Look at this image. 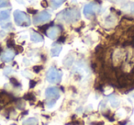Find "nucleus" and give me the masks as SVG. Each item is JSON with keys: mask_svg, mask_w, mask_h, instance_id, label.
I'll return each mask as SVG.
<instances>
[{"mask_svg": "<svg viewBox=\"0 0 134 125\" xmlns=\"http://www.w3.org/2000/svg\"><path fill=\"white\" fill-rule=\"evenodd\" d=\"M80 16V11L77 8H66L58 14L57 19L68 23V24H71V23L76 22L77 20H79Z\"/></svg>", "mask_w": 134, "mask_h": 125, "instance_id": "nucleus-1", "label": "nucleus"}, {"mask_svg": "<svg viewBox=\"0 0 134 125\" xmlns=\"http://www.w3.org/2000/svg\"><path fill=\"white\" fill-rule=\"evenodd\" d=\"M14 20L18 26L20 27H28L30 25V18L27 15L25 12L20 10H16L13 14Z\"/></svg>", "mask_w": 134, "mask_h": 125, "instance_id": "nucleus-2", "label": "nucleus"}, {"mask_svg": "<svg viewBox=\"0 0 134 125\" xmlns=\"http://www.w3.org/2000/svg\"><path fill=\"white\" fill-rule=\"evenodd\" d=\"M46 79L51 84H56L59 83L62 79V74L55 67H51L46 73Z\"/></svg>", "mask_w": 134, "mask_h": 125, "instance_id": "nucleus-3", "label": "nucleus"}, {"mask_svg": "<svg viewBox=\"0 0 134 125\" xmlns=\"http://www.w3.org/2000/svg\"><path fill=\"white\" fill-rule=\"evenodd\" d=\"M52 19V15L48 11H41L35 15L33 18V23L34 24H41V23L48 22Z\"/></svg>", "mask_w": 134, "mask_h": 125, "instance_id": "nucleus-4", "label": "nucleus"}, {"mask_svg": "<svg viewBox=\"0 0 134 125\" xmlns=\"http://www.w3.org/2000/svg\"><path fill=\"white\" fill-rule=\"evenodd\" d=\"M99 10V8L96 3H88L84 7L83 13L86 18H89L91 16H94L97 14V12Z\"/></svg>", "mask_w": 134, "mask_h": 125, "instance_id": "nucleus-5", "label": "nucleus"}, {"mask_svg": "<svg viewBox=\"0 0 134 125\" xmlns=\"http://www.w3.org/2000/svg\"><path fill=\"white\" fill-rule=\"evenodd\" d=\"M45 97L47 99H50V100H56L60 97V90L54 86L48 88L45 90Z\"/></svg>", "mask_w": 134, "mask_h": 125, "instance_id": "nucleus-6", "label": "nucleus"}, {"mask_svg": "<svg viewBox=\"0 0 134 125\" xmlns=\"http://www.w3.org/2000/svg\"><path fill=\"white\" fill-rule=\"evenodd\" d=\"M59 33H60V28L57 26L50 27V28L47 30V32H46L47 36L52 40H55L56 38L58 37Z\"/></svg>", "mask_w": 134, "mask_h": 125, "instance_id": "nucleus-7", "label": "nucleus"}, {"mask_svg": "<svg viewBox=\"0 0 134 125\" xmlns=\"http://www.w3.org/2000/svg\"><path fill=\"white\" fill-rule=\"evenodd\" d=\"M15 57V52L12 50H7L1 55V60L3 62H11Z\"/></svg>", "mask_w": 134, "mask_h": 125, "instance_id": "nucleus-8", "label": "nucleus"}, {"mask_svg": "<svg viewBox=\"0 0 134 125\" xmlns=\"http://www.w3.org/2000/svg\"><path fill=\"white\" fill-rule=\"evenodd\" d=\"M75 63V55L74 54H68V55L65 57V59L63 60V66L65 67H71Z\"/></svg>", "mask_w": 134, "mask_h": 125, "instance_id": "nucleus-9", "label": "nucleus"}, {"mask_svg": "<svg viewBox=\"0 0 134 125\" xmlns=\"http://www.w3.org/2000/svg\"><path fill=\"white\" fill-rule=\"evenodd\" d=\"M108 102H109L110 106L113 108H119V104H120V100L118 97L116 96H110L109 99H108Z\"/></svg>", "mask_w": 134, "mask_h": 125, "instance_id": "nucleus-10", "label": "nucleus"}, {"mask_svg": "<svg viewBox=\"0 0 134 125\" xmlns=\"http://www.w3.org/2000/svg\"><path fill=\"white\" fill-rule=\"evenodd\" d=\"M30 39L31 41H33V42H42L43 41V38L42 36L41 35V34L37 33V32H31L30 35Z\"/></svg>", "mask_w": 134, "mask_h": 125, "instance_id": "nucleus-11", "label": "nucleus"}, {"mask_svg": "<svg viewBox=\"0 0 134 125\" xmlns=\"http://www.w3.org/2000/svg\"><path fill=\"white\" fill-rule=\"evenodd\" d=\"M123 10L127 12H130V13L133 14L134 15V2H128L126 4H124L122 7H121Z\"/></svg>", "mask_w": 134, "mask_h": 125, "instance_id": "nucleus-12", "label": "nucleus"}, {"mask_svg": "<svg viewBox=\"0 0 134 125\" xmlns=\"http://www.w3.org/2000/svg\"><path fill=\"white\" fill-rule=\"evenodd\" d=\"M62 49H63V47H62L61 45H55V46L52 47V50H51V54H52V57H57V56H59L62 52Z\"/></svg>", "mask_w": 134, "mask_h": 125, "instance_id": "nucleus-13", "label": "nucleus"}, {"mask_svg": "<svg viewBox=\"0 0 134 125\" xmlns=\"http://www.w3.org/2000/svg\"><path fill=\"white\" fill-rule=\"evenodd\" d=\"M38 124V119L34 117L29 118V119L23 121L22 125H37Z\"/></svg>", "mask_w": 134, "mask_h": 125, "instance_id": "nucleus-14", "label": "nucleus"}, {"mask_svg": "<svg viewBox=\"0 0 134 125\" xmlns=\"http://www.w3.org/2000/svg\"><path fill=\"white\" fill-rule=\"evenodd\" d=\"M9 19V11L8 10H2L0 11V22L7 20Z\"/></svg>", "mask_w": 134, "mask_h": 125, "instance_id": "nucleus-15", "label": "nucleus"}, {"mask_svg": "<svg viewBox=\"0 0 134 125\" xmlns=\"http://www.w3.org/2000/svg\"><path fill=\"white\" fill-rule=\"evenodd\" d=\"M51 1H52V8H53L54 9H56V8H60L66 0H51Z\"/></svg>", "mask_w": 134, "mask_h": 125, "instance_id": "nucleus-16", "label": "nucleus"}, {"mask_svg": "<svg viewBox=\"0 0 134 125\" xmlns=\"http://www.w3.org/2000/svg\"><path fill=\"white\" fill-rule=\"evenodd\" d=\"M115 22H116V18L113 15H109L106 19V24L108 26H113Z\"/></svg>", "mask_w": 134, "mask_h": 125, "instance_id": "nucleus-17", "label": "nucleus"}, {"mask_svg": "<svg viewBox=\"0 0 134 125\" xmlns=\"http://www.w3.org/2000/svg\"><path fill=\"white\" fill-rule=\"evenodd\" d=\"M116 115H117V117L119 118V119H124V118H126V116H127V112L124 108H119V110L117 111V114H116Z\"/></svg>", "mask_w": 134, "mask_h": 125, "instance_id": "nucleus-18", "label": "nucleus"}, {"mask_svg": "<svg viewBox=\"0 0 134 125\" xmlns=\"http://www.w3.org/2000/svg\"><path fill=\"white\" fill-rule=\"evenodd\" d=\"M9 6H10V4L8 0H0V8H8Z\"/></svg>", "mask_w": 134, "mask_h": 125, "instance_id": "nucleus-19", "label": "nucleus"}, {"mask_svg": "<svg viewBox=\"0 0 134 125\" xmlns=\"http://www.w3.org/2000/svg\"><path fill=\"white\" fill-rule=\"evenodd\" d=\"M0 25H1V27H2L3 29H5V30H8V29L12 28L11 26V23L10 22H3V21H1L0 22Z\"/></svg>", "mask_w": 134, "mask_h": 125, "instance_id": "nucleus-20", "label": "nucleus"}, {"mask_svg": "<svg viewBox=\"0 0 134 125\" xmlns=\"http://www.w3.org/2000/svg\"><path fill=\"white\" fill-rule=\"evenodd\" d=\"M11 73H12V68L11 67H6V68H5V70H4L5 75H10Z\"/></svg>", "mask_w": 134, "mask_h": 125, "instance_id": "nucleus-21", "label": "nucleus"}, {"mask_svg": "<svg viewBox=\"0 0 134 125\" xmlns=\"http://www.w3.org/2000/svg\"><path fill=\"white\" fill-rule=\"evenodd\" d=\"M22 75H24V77H31V75H30V73L29 71H23Z\"/></svg>", "mask_w": 134, "mask_h": 125, "instance_id": "nucleus-22", "label": "nucleus"}, {"mask_svg": "<svg viewBox=\"0 0 134 125\" xmlns=\"http://www.w3.org/2000/svg\"><path fill=\"white\" fill-rule=\"evenodd\" d=\"M41 4V6H42L43 8H46V7H48V3H47V0H42Z\"/></svg>", "mask_w": 134, "mask_h": 125, "instance_id": "nucleus-23", "label": "nucleus"}, {"mask_svg": "<svg viewBox=\"0 0 134 125\" xmlns=\"http://www.w3.org/2000/svg\"><path fill=\"white\" fill-rule=\"evenodd\" d=\"M28 11L29 13H31V14H36L38 12L36 9H32V8H28Z\"/></svg>", "mask_w": 134, "mask_h": 125, "instance_id": "nucleus-24", "label": "nucleus"}, {"mask_svg": "<svg viewBox=\"0 0 134 125\" xmlns=\"http://www.w3.org/2000/svg\"><path fill=\"white\" fill-rule=\"evenodd\" d=\"M109 2H113V3H115V2H118V1H121V0H108Z\"/></svg>", "mask_w": 134, "mask_h": 125, "instance_id": "nucleus-25", "label": "nucleus"}, {"mask_svg": "<svg viewBox=\"0 0 134 125\" xmlns=\"http://www.w3.org/2000/svg\"><path fill=\"white\" fill-rule=\"evenodd\" d=\"M131 97H132V99H134V93L131 94Z\"/></svg>", "mask_w": 134, "mask_h": 125, "instance_id": "nucleus-26", "label": "nucleus"}, {"mask_svg": "<svg viewBox=\"0 0 134 125\" xmlns=\"http://www.w3.org/2000/svg\"><path fill=\"white\" fill-rule=\"evenodd\" d=\"M130 125H134V124H130Z\"/></svg>", "mask_w": 134, "mask_h": 125, "instance_id": "nucleus-27", "label": "nucleus"}]
</instances>
